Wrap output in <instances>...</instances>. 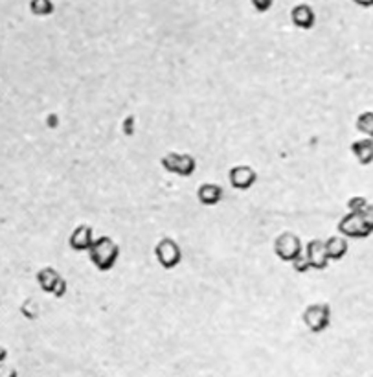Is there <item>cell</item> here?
Listing matches in <instances>:
<instances>
[{
	"mask_svg": "<svg viewBox=\"0 0 373 377\" xmlns=\"http://www.w3.org/2000/svg\"><path fill=\"white\" fill-rule=\"evenodd\" d=\"M88 258L98 271L107 273L114 267L118 258H120V246L116 245V241L109 235H99L88 249Z\"/></svg>",
	"mask_w": 373,
	"mask_h": 377,
	"instance_id": "cell-1",
	"label": "cell"
},
{
	"mask_svg": "<svg viewBox=\"0 0 373 377\" xmlns=\"http://www.w3.org/2000/svg\"><path fill=\"white\" fill-rule=\"evenodd\" d=\"M303 324L308 326L309 331L322 334L330 328L331 324V307L330 304H311L303 311Z\"/></svg>",
	"mask_w": 373,
	"mask_h": 377,
	"instance_id": "cell-2",
	"label": "cell"
},
{
	"mask_svg": "<svg viewBox=\"0 0 373 377\" xmlns=\"http://www.w3.org/2000/svg\"><path fill=\"white\" fill-rule=\"evenodd\" d=\"M339 232L350 240H364V238H370L373 234V230L366 224L363 215L355 212H347L339 221Z\"/></svg>",
	"mask_w": 373,
	"mask_h": 377,
	"instance_id": "cell-3",
	"label": "cell"
},
{
	"mask_svg": "<svg viewBox=\"0 0 373 377\" xmlns=\"http://www.w3.org/2000/svg\"><path fill=\"white\" fill-rule=\"evenodd\" d=\"M274 252L281 262L291 263L303 252L302 240L294 232H281L274 240Z\"/></svg>",
	"mask_w": 373,
	"mask_h": 377,
	"instance_id": "cell-4",
	"label": "cell"
},
{
	"mask_svg": "<svg viewBox=\"0 0 373 377\" xmlns=\"http://www.w3.org/2000/svg\"><path fill=\"white\" fill-rule=\"evenodd\" d=\"M160 164L168 173H175L181 177H192L197 170V162L188 153H168L162 157Z\"/></svg>",
	"mask_w": 373,
	"mask_h": 377,
	"instance_id": "cell-5",
	"label": "cell"
},
{
	"mask_svg": "<svg viewBox=\"0 0 373 377\" xmlns=\"http://www.w3.org/2000/svg\"><path fill=\"white\" fill-rule=\"evenodd\" d=\"M37 284L39 287L48 293V295H54L55 298H63L68 291V284L66 280L61 276L55 269L44 267L37 273Z\"/></svg>",
	"mask_w": 373,
	"mask_h": 377,
	"instance_id": "cell-6",
	"label": "cell"
},
{
	"mask_svg": "<svg viewBox=\"0 0 373 377\" xmlns=\"http://www.w3.org/2000/svg\"><path fill=\"white\" fill-rule=\"evenodd\" d=\"M154 256L164 269H175L182 262V251L179 243L171 238H162L154 246Z\"/></svg>",
	"mask_w": 373,
	"mask_h": 377,
	"instance_id": "cell-7",
	"label": "cell"
},
{
	"mask_svg": "<svg viewBox=\"0 0 373 377\" xmlns=\"http://www.w3.org/2000/svg\"><path fill=\"white\" fill-rule=\"evenodd\" d=\"M305 256L309 260V265L313 271H324L330 265V254H327V249H325L324 240H311L303 249Z\"/></svg>",
	"mask_w": 373,
	"mask_h": 377,
	"instance_id": "cell-8",
	"label": "cell"
},
{
	"mask_svg": "<svg viewBox=\"0 0 373 377\" xmlns=\"http://www.w3.org/2000/svg\"><path fill=\"white\" fill-rule=\"evenodd\" d=\"M228 181H230L232 188H236V190H250L258 182V173L250 166H234L228 171Z\"/></svg>",
	"mask_w": 373,
	"mask_h": 377,
	"instance_id": "cell-9",
	"label": "cell"
},
{
	"mask_svg": "<svg viewBox=\"0 0 373 377\" xmlns=\"http://www.w3.org/2000/svg\"><path fill=\"white\" fill-rule=\"evenodd\" d=\"M94 230L92 226H88V224H77L76 229L72 230L70 238H68V245L70 249L77 252H88V249L92 246L94 243Z\"/></svg>",
	"mask_w": 373,
	"mask_h": 377,
	"instance_id": "cell-10",
	"label": "cell"
},
{
	"mask_svg": "<svg viewBox=\"0 0 373 377\" xmlns=\"http://www.w3.org/2000/svg\"><path fill=\"white\" fill-rule=\"evenodd\" d=\"M291 21L300 30H311L316 24V13L309 4H296L291 10Z\"/></svg>",
	"mask_w": 373,
	"mask_h": 377,
	"instance_id": "cell-11",
	"label": "cell"
},
{
	"mask_svg": "<svg viewBox=\"0 0 373 377\" xmlns=\"http://www.w3.org/2000/svg\"><path fill=\"white\" fill-rule=\"evenodd\" d=\"M223 195H225L223 188L219 184H214V182H204V184H201L197 188V199L204 206H215V204H219L223 201Z\"/></svg>",
	"mask_w": 373,
	"mask_h": 377,
	"instance_id": "cell-12",
	"label": "cell"
},
{
	"mask_svg": "<svg viewBox=\"0 0 373 377\" xmlns=\"http://www.w3.org/2000/svg\"><path fill=\"white\" fill-rule=\"evenodd\" d=\"M352 153L359 164L370 166L373 162V138L364 137L352 144Z\"/></svg>",
	"mask_w": 373,
	"mask_h": 377,
	"instance_id": "cell-13",
	"label": "cell"
},
{
	"mask_svg": "<svg viewBox=\"0 0 373 377\" xmlns=\"http://www.w3.org/2000/svg\"><path fill=\"white\" fill-rule=\"evenodd\" d=\"M325 249H327V254H330L331 262H339L342 258L346 256L347 251H350V243H347V238H344L342 234L331 235L325 240Z\"/></svg>",
	"mask_w": 373,
	"mask_h": 377,
	"instance_id": "cell-14",
	"label": "cell"
},
{
	"mask_svg": "<svg viewBox=\"0 0 373 377\" xmlns=\"http://www.w3.org/2000/svg\"><path fill=\"white\" fill-rule=\"evenodd\" d=\"M355 127H357L359 133H363L364 137L373 138V110H364V113H361L357 116Z\"/></svg>",
	"mask_w": 373,
	"mask_h": 377,
	"instance_id": "cell-15",
	"label": "cell"
},
{
	"mask_svg": "<svg viewBox=\"0 0 373 377\" xmlns=\"http://www.w3.org/2000/svg\"><path fill=\"white\" fill-rule=\"evenodd\" d=\"M30 11L35 17H48L55 11V4L52 0H30Z\"/></svg>",
	"mask_w": 373,
	"mask_h": 377,
	"instance_id": "cell-16",
	"label": "cell"
},
{
	"mask_svg": "<svg viewBox=\"0 0 373 377\" xmlns=\"http://www.w3.org/2000/svg\"><path fill=\"white\" fill-rule=\"evenodd\" d=\"M21 313H22V317H26L28 320H35V318L39 317L41 309H39L37 302L33 300V298H28V300L22 302Z\"/></svg>",
	"mask_w": 373,
	"mask_h": 377,
	"instance_id": "cell-17",
	"label": "cell"
},
{
	"mask_svg": "<svg viewBox=\"0 0 373 377\" xmlns=\"http://www.w3.org/2000/svg\"><path fill=\"white\" fill-rule=\"evenodd\" d=\"M370 201L366 199V197L363 195H355L352 197L350 201H347V212H355V213H361L364 210V208L368 206Z\"/></svg>",
	"mask_w": 373,
	"mask_h": 377,
	"instance_id": "cell-18",
	"label": "cell"
},
{
	"mask_svg": "<svg viewBox=\"0 0 373 377\" xmlns=\"http://www.w3.org/2000/svg\"><path fill=\"white\" fill-rule=\"evenodd\" d=\"M291 263H292V269H294L298 274H305L308 271H311V265H309V260L308 256H305V252H302V254H300L296 260H292Z\"/></svg>",
	"mask_w": 373,
	"mask_h": 377,
	"instance_id": "cell-19",
	"label": "cell"
},
{
	"mask_svg": "<svg viewBox=\"0 0 373 377\" xmlns=\"http://www.w3.org/2000/svg\"><path fill=\"white\" fill-rule=\"evenodd\" d=\"M254 6V10L259 11V13H265V11H269L274 4V0H250Z\"/></svg>",
	"mask_w": 373,
	"mask_h": 377,
	"instance_id": "cell-20",
	"label": "cell"
},
{
	"mask_svg": "<svg viewBox=\"0 0 373 377\" xmlns=\"http://www.w3.org/2000/svg\"><path fill=\"white\" fill-rule=\"evenodd\" d=\"M361 215H363L364 221H366V224H368L370 229L373 230V204L372 202H370L368 206L364 208L363 212H361Z\"/></svg>",
	"mask_w": 373,
	"mask_h": 377,
	"instance_id": "cell-21",
	"label": "cell"
},
{
	"mask_svg": "<svg viewBox=\"0 0 373 377\" xmlns=\"http://www.w3.org/2000/svg\"><path fill=\"white\" fill-rule=\"evenodd\" d=\"M123 133H125L127 137H131L132 133H134V116H127L125 122H123Z\"/></svg>",
	"mask_w": 373,
	"mask_h": 377,
	"instance_id": "cell-22",
	"label": "cell"
},
{
	"mask_svg": "<svg viewBox=\"0 0 373 377\" xmlns=\"http://www.w3.org/2000/svg\"><path fill=\"white\" fill-rule=\"evenodd\" d=\"M0 377H19V376H17V370L13 367L0 365Z\"/></svg>",
	"mask_w": 373,
	"mask_h": 377,
	"instance_id": "cell-23",
	"label": "cell"
},
{
	"mask_svg": "<svg viewBox=\"0 0 373 377\" xmlns=\"http://www.w3.org/2000/svg\"><path fill=\"white\" fill-rule=\"evenodd\" d=\"M361 8H373V0H353Z\"/></svg>",
	"mask_w": 373,
	"mask_h": 377,
	"instance_id": "cell-24",
	"label": "cell"
},
{
	"mask_svg": "<svg viewBox=\"0 0 373 377\" xmlns=\"http://www.w3.org/2000/svg\"><path fill=\"white\" fill-rule=\"evenodd\" d=\"M6 359H8V350H6L4 346H0V365H4Z\"/></svg>",
	"mask_w": 373,
	"mask_h": 377,
	"instance_id": "cell-25",
	"label": "cell"
}]
</instances>
